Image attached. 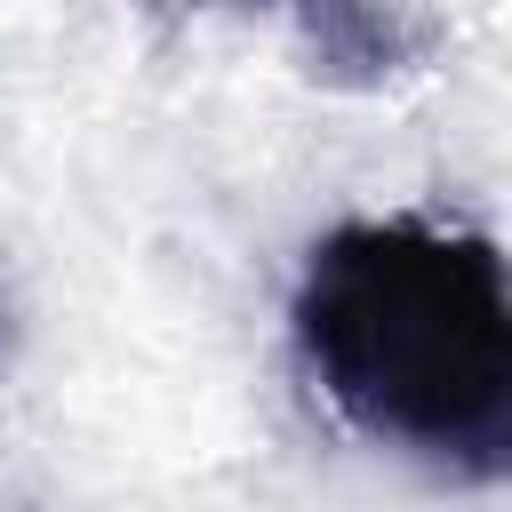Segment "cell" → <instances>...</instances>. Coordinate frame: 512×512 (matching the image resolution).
<instances>
[{"instance_id": "2", "label": "cell", "mask_w": 512, "mask_h": 512, "mask_svg": "<svg viewBox=\"0 0 512 512\" xmlns=\"http://www.w3.org/2000/svg\"><path fill=\"white\" fill-rule=\"evenodd\" d=\"M248 8H288L296 48L328 88H384L424 64V32L392 0H248Z\"/></svg>"}, {"instance_id": "1", "label": "cell", "mask_w": 512, "mask_h": 512, "mask_svg": "<svg viewBox=\"0 0 512 512\" xmlns=\"http://www.w3.org/2000/svg\"><path fill=\"white\" fill-rule=\"evenodd\" d=\"M288 352L352 440L448 488H512V240L352 216L304 248Z\"/></svg>"}]
</instances>
